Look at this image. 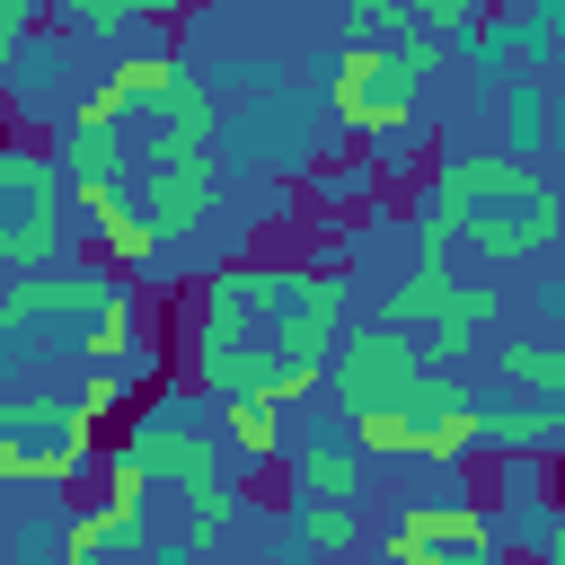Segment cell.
<instances>
[{
    "label": "cell",
    "instance_id": "cell-16",
    "mask_svg": "<svg viewBox=\"0 0 565 565\" xmlns=\"http://www.w3.org/2000/svg\"><path fill=\"white\" fill-rule=\"evenodd\" d=\"M106 547H132V556L150 547V530H141V512H132V503H88V512H79V521L62 530L53 565H97Z\"/></svg>",
    "mask_w": 565,
    "mask_h": 565
},
{
    "label": "cell",
    "instance_id": "cell-17",
    "mask_svg": "<svg viewBox=\"0 0 565 565\" xmlns=\"http://www.w3.org/2000/svg\"><path fill=\"white\" fill-rule=\"evenodd\" d=\"M565 441V406L556 397H521V406H486V450L494 459H530Z\"/></svg>",
    "mask_w": 565,
    "mask_h": 565
},
{
    "label": "cell",
    "instance_id": "cell-4",
    "mask_svg": "<svg viewBox=\"0 0 565 565\" xmlns=\"http://www.w3.org/2000/svg\"><path fill=\"white\" fill-rule=\"evenodd\" d=\"M327 115H335L344 132H362V141H397V132L415 124V88L397 79L388 44H344V53L327 62Z\"/></svg>",
    "mask_w": 565,
    "mask_h": 565
},
{
    "label": "cell",
    "instance_id": "cell-30",
    "mask_svg": "<svg viewBox=\"0 0 565 565\" xmlns=\"http://www.w3.org/2000/svg\"><path fill=\"white\" fill-rule=\"evenodd\" d=\"M406 26V0H344V44H388Z\"/></svg>",
    "mask_w": 565,
    "mask_h": 565
},
{
    "label": "cell",
    "instance_id": "cell-28",
    "mask_svg": "<svg viewBox=\"0 0 565 565\" xmlns=\"http://www.w3.org/2000/svg\"><path fill=\"white\" fill-rule=\"evenodd\" d=\"M362 459H415V415H353V433H344Z\"/></svg>",
    "mask_w": 565,
    "mask_h": 565
},
{
    "label": "cell",
    "instance_id": "cell-15",
    "mask_svg": "<svg viewBox=\"0 0 565 565\" xmlns=\"http://www.w3.org/2000/svg\"><path fill=\"white\" fill-rule=\"evenodd\" d=\"M282 468H291V494H300V503H353V494H362V450H353V441H309V450H291Z\"/></svg>",
    "mask_w": 565,
    "mask_h": 565
},
{
    "label": "cell",
    "instance_id": "cell-10",
    "mask_svg": "<svg viewBox=\"0 0 565 565\" xmlns=\"http://www.w3.org/2000/svg\"><path fill=\"white\" fill-rule=\"evenodd\" d=\"M556 230H565V194H521V203H477V212H468V247H477L486 265L539 256Z\"/></svg>",
    "mask_w": 565,
    "mask_h": 565
},
{
    "label": "cell",
    "instance_id": "cell-6",
    "mask_svg": "<svg viewBox=\"0 0 565 565\" xmlns=\"http://www.w3.org/2000/svg\"><path fill=\"white\" fill-rule=\"evenodd\" d=\"M124 450L141 459V477H168L177 494H203V486L230 477V459H221V424H159V415H150Z\"/></svg>",
    "mask_w": 565,
    "mask_h": 565
},
{
    "label": "cell",
    "instance_id": "cell-21",
    "mask_svg": "<svg viewBox=\"0 0 565 565\" xmlns=\"http://www.w3.org/2000/svg\"><path fill=\"white\" fill-rule=\"evenodd\" d=\"M53 159H62V185H71V194H79V185H124V141H115V132L71 124Z\"/></svg>",
    "mask_w": 565,
    "mask_h": 565
},
{
    "label": "cell",
    "instance_id": "cell-24",
    "mask_svg": "<svg viewBox=\"0 0 565 565\" xmlns=\"http://www.w3.org/2000/svg\"><path fill=\"white\" fill-rule=\"evenodd\" d=\"M486 18H494L486 0H406V26H415V35H433L441 53H450V44H477V26H486Z\"/></svg>",
    "mask_w": 565,
    "mask_h": 565
},
{
    "label": "cell",
    "instance_id": "cell-29",
    "mask_svg": "<svg viewBox=\"0 0 565 565\" xmlns=\"http://www.w3.org/2000/svg\"><path fill=\"white\" fill-rule=\"evenodd\" d=\"M450 247H468V221H459L450 203H424V212H415V256L450 265Z\"/></svg>",
    "mask_w": 565,
    "mask_h": 565
},
{
    "label": "cell",
    "instance_id": "cell-19",
    "mask_svg": "<svg viewBox=\"0 0 565 565\" xmlns=\"http://www.w3.org/2000/svg\"><path fill=\"white\" fill-rule=\"evenodd\" d=\"M477 450H486V397L441 406V415H415V459H424V468H459V459H477Z\"/></svg>",
    "mask_w": 565,
    "mask_h": 565
},
{
    "label": "cell",
    "instance_id": "cell-11",
    "mask_svg": "<svg viewBox=\"0 0 565 565\" xmlns=\"http://www.w3.org/2000/svg\"><path fill=\"white\" fill-rule=\"evenodd\" d=\"M79 212H88V230H97V247H106V265H150L168 238L150 230V212H141V194L132 185H79Z\"/></svg>",
    "mask_w": 565,
    "mask_h": 565
},
{
    "label": "cell",
    "instance_id": "cell-25",
    "mask_svg": "<svg viewBox=\"0 0 565 565\" xmlns=\"http://www.w3.org/2000/svg\"><path fill=\"white\" fill-rule=\"evenodd\" d=\"M247 521V494H238V477H221V486H203V494H185V547H212L221 530H238Z\"/></svg>",
    "mask_w": 565,
    "mask_h": 565
},
{
    "label": "cell",
    "instance_id": "cell-18",
    "mask_svg": "<svg viewBox=\"0 0 565 565\" xmlns=\"http://www.w3.org/2000/svg\"><path fill=\"white\" fill-rule=\"evenodd\" d=\"M450 291H459V282H450V265L415 256V265L388 282V300H380V327H406V335H415V327H433V318L450 309Z\"/></svg>",
    "mask_w": 565,
    "mask_h": 565
},
{
    "label": "cell",
    "instance_id": "cell-7",
    "mask_svg": "<svg viewBox=\"0 0 565 565\" xmlns=\"http://www.w3.org/2000/svg\"><path fill=\"white\" fill-rule=\"evenodd\" d=\"M468 547H494V521L477 503H406L388 521V565H450Z\"/></svg>",
    "mask_w": 565,
    "mask_h": 565
},
{
    "label": "cell",
    "instance_id": "cell-20",
    "mask_svg": "<svg viewBox=\"0 0 565 565\" xmlns=\"http://www.w3.org/2000/svg\"><path fill=\"white\" fill-rule=\"evenodd\" d=\"M477 327H494V282H459V291H450V309L433 318L424 362H433V371H450V362L468 353V335H477Z\"/></svg>",
    "mask_w": 565,
    "mask_h": 565
},
{
    "label": "cell",
    "instance_id": "cell-8",
    "mask_svg": "<svg viewBox=\"0 0 565 565\" xmlns=\"http://www.w3.org/2000/svg\"><path fill=\"white\" fill-rule=\"evenodd\" d=\"M185 71L168 62V53H124L79 106H71V124H88V132H124V115H141V106H159L168 88H177Z\"/></svg>",
    "mask_w": 565,
    "mask_h": 565
},
{
    "label": "cell",
    "instance_id": "cell-31",
    "mask_svg": "<svg viewBox=\"0 0 565 565\" xmlns=\"http://www.w3.org/2000/svg\"><path fill=\"white\" fill-rule=\"evenodd\" d=\"M388 62H397V79H406V88H424V79L441 71V44H433V35H415V26H397V35H388Z\"/></svg>",
    "mask_w": 565,
    "mask_h": 565
},
{
    "label": "cell",
    "instance_id": "cell-23",
    "mask_svg": "<svg viewBox=\"0 0 565 565\" xmlns=\"http://www.w3.org/2000/svg\"><path fill=\"white\" fill-rule=\"evenodd\" d=\"M494 371H503L521 397H565V353H556L547 335H512V344L494 353Z\"/></svg>",
    "mask_w": 565,
    "mask_h": 565
},
{
    "label": "cell",
    "instance_id": "cell-32",
    "mask_svg": "<svg viewBox=\"0 0 565 565\" xmlns=\"http://www.w3.org/2000/svg\"><path fill=\"white\" fill-rule=\"evenodd\" d=\"M106 503H132V512L150 503V477H141L132 450H106Z\"/></svg>",
    "mask_w": 565,
    "mask_h": 565
},
{
    "label": "cell",
    "instance_id": "cell-33",
    "mask_svg": "<svg viewBox=\"0 0 565 565\" xmlns=\"http://www.w3.org/2000/svg\"><path fill=\"white\" fill-rule=\"evenodd\" d=\"M71 397H79V406H88V415H115V406H124V397H132V380H124V371H88V380H79V388H71Z\"/></svg>",
    "mask_w": 565,
    "mask_h": 565
},
{
    "label": "cell",
    "instance_id": "cell-9",
    "mask_svg": "<svg viewBox=\"0 0 565 565\" xmlns=\"http://www.w3.org/2000/svg\"><path fill=\"white\" fill-rule=\"evenodd\" d=\"M212 203H221V168H212V150H203V159H159V168L141 177V212H150V230H159V238L203 230V221H212Z\"/></svg>",
    "mask_w": 565,
    "mask_h": 565
},
{
    "label": "cell",
    "instance_id": "cell-13",
    "mask_svg": "<svg viewBox=\"0 0 565 565\" xmlns=\"http://www.w3.org/2000/svg\"><path fill=\"white\" fill-rule=\"evenodd\" d=\"M150 115H159V132H150V168H159V159H203V150H212V124H221V115H212V88H203V79H177Z\"/></svg>",
    "mask_w": 565,
    "mask_h": 565
},
{
    "label": "cell",
    "instance_id": "cell-14",
    "mask_svg": "<svg viewBox=\"0 0 565 565\" xmlns=\"http://www.w3.org/2000/svg\"><path fill=\"white\" fill-rule=\"evenodd\" d=\"M212 424H221V450L238 468H282V406L274 397H230Z\"/></svg>",
    "mask_w": 565,
    "mask_h": 565
},
{
    "label": "cell",
    "instance_id": "cell-37",
    "mask_svg": "<svg viewBox=\"0 0 565 565\" xmlns=\"http://www.w3.org/2000/svg\"><path fill=\"white\" fill-rule=\"evenodd\" d=\"M486 9H503V0H486Z\"/></svg>",
    "mask_w": 565,
    "mask_h": 565
},
{
    "label": "cell",
    "instance_id": "cell-38",
    "mask_svg": "<svg viewBox=\"0 0 565 565\" xmlns=\"http://www.w3.org/2000/svg\"><path fill=\"white\" fill-rule=\"evenodd\" d=\"M556 406H565V397H556Z\"/></svg>",
    "mask_w": 565,
    "mask_h": 565
},
{
    "label": "cell",
    "instance_id": "cell-34",
    "mask_svg": "<svg viewBox=\"0 0 565 565\" xmlns=\"http://www.w3.org/2000/svg\"><path fill=\"white\" fill-rule=\"evenodd\" d=\"M539 124H547V97L539 88H512V141H539Z\"/></svg>",
    "mask_w": 565,
    "mask_h": 565
},
{
    "label": "cell",
    "instance_id": "cell-3",
    "mask_svg": "<svg viewBox=\"0 0 565 565\" xmlns=\"http://www.w3.org/2000/svg\"><path fill=\"white\" fill-rule=\"evenodd\" d=\"M106 300H124V265L79 256V265H53V274H26V282H0V335H26V327H62V335H79Z\"/></svg>",
    "mask_w": 565,
    "mask_h": 565
},
{
    "label": "cell",
    "instance_id": "cell-5",
    "mask_svg": "<svg viewBox=\"0 0 565 565\" xmlns=\"http://www.w3.org/2000/svg\"><path fill=\"white\" fill-rule=\"evenodd\" d=\"M521 194H556L521 150H450L441 177H433V203H450L459 221H468L477 203H521Z\"/></svg>",
    "mask_w": 565,
    "mask_h": 565
},
{
    "label": "cell",
    "instance_id": "cell-22",
    "mask_svg": "<svg viewBox=\"0 0 565 565\" xmlns=\"http://www.w3.org/2000/svg\"><path fill=\"white\" fill-rule=\"evenodd\" d=\"M71 344L88 353V371H124V362L141 353V327H132V291H124V300H106V309H97V318H88Z\"/></svg>",
    "mask_w": 565,
    "mask_h": 565
},
{
    "label": "cell",
    "instance_id": "cell-35",
    "mask_svg": "<svg viewBox=\"0 0 565 565\" xmlns=\"http://www.w3.org/2000/svg\"><path fill=\"white\" fill-rule=\"evenodd\" d=\"M539 565H565V503L539 521Z\"/></svg>",
    "mask_w": 565,
    "mask_h": 565
},
{
    "label": "cell",
    "instance_id": "cell-2",
    "mask_svg": "<svg viewBox=\"0 0 565 565\" xmlns=\"http://www.w3.org/2000/svg\"><path fill=\"white\" fill-rule=\"evenodd\" d=\"M424 380H433V362H424V344L406 335V327H344V344H335V362H327V397H335V415L353 424V415H415V397H424Z\"/></svg>",
    "mask_w": 565,
    "mask_h": 565
},
{
    "label": "cell",
    "instance_id": "cell-12",
    "mask_svg": "<svg viewBox=\"0 0 565 565\" xmlns=\"http://www.w3.org/2000/svg\"><path fill=\"white\" fill-rule=\"evenodd\" d=\"M256 335H265L256 300H247L230 274H212V282H203V300H194V327H185V362H203V353H230V344H256Z\"/></svg>",
    "mask_w": 565,
    "mask_h": 565
},
{
    "label": "cell",
    "instance_id": "cell-1",
    "mask_svg": "<svg viewBox=\"0 0 565 565\" xmlns=\"http://www.w3.org/2000/svg\"><path fill=\"white\" fill-rule=\"evenodd\" d=\"M97 459V415L62 388H0V486H71Z\"/></svg>",
    "mask_w": 565,
    "mask_h": 565
},
{
    "label": "cell",
    "instance_id": "cell-27",
    "mask_svg": "<svg viewBox=\"0 0 565 565\" xmlns=\"http://www.w3.org/2000/svg\"><path fill=\"white\" fill-rule=\"evenodd\" d=\"M291 530H300V547H353L362 539V512L353 503H291Z\"/></svg>",
    "mask_w": 565,
    "mask_h": 565
},
{
    "label": "cell",
    "instance_id": "cell-26",
    "mask_svg": "<svg viewBox=\"0 0 565 565\" xmlns=\"http://www.w3.org/2000/svg\"><path fill=\"white\" fill-rule=\"evenodd\" d=\"M62 9V26H79V35H124V26H141V18H168L177 0H53Z\"/></svg>",
    "mask_w": 565,
    "mask_h": 565
},
{
    "label": "cell",
    "instance_id": "cell-36",
    "mask_svg": "<svg viewBox=\"0 0 565 565\" xmlns=\"http://www.w3.org/2000/svg\"><path fill=\"white\" fill-rule=\"evenodd\" d=\"M450 565H494V547H468V556H450Z\"/></svg>",
    "mask_w": 565,
    "mask_h": 565
}]
</instances>
